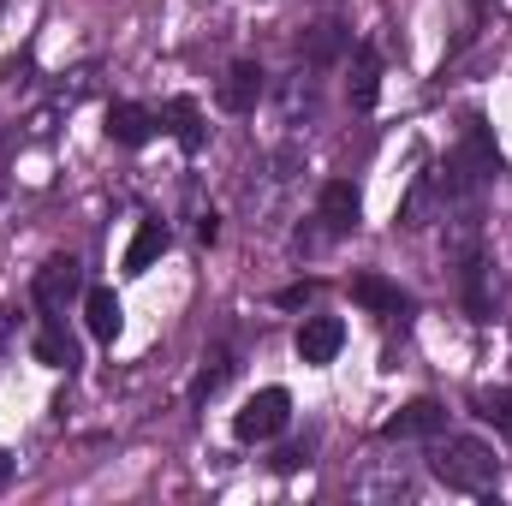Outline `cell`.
<instances>
[{
    "mask_svg": "<svg viewBox=\"0 0 512 506\" xmlns=\"http://www.w3.org/2000/svg\"><path fill=\"white\" fill-rule=\"evenodd\" d=\"M340 346H346V328H340L334 316H310V322L298 328V358H304V364H334Z\"/></svg>",
    "mask_w": 512,
    "mask_h": 506,
    "instance_id": "7",
    "label": "cell"
},
{
    "mask_svg": "<svg viewBox=\"0 0 512 506\" xmlns=\"http://www.w3.org/2000/svg\"><path fill=\"white\" fill-rule=\"evenodd\" d=\"M6 328H12V310H0V340H6Z\"/></svg>",
    "mask_w": 512,
    "mask_h": 506,
    "instance_id": "23",
    "label": "cell"
},
{
    "mask_svg": "<svg viewBox=\"0 0 512 506\" xmlns=\"http://www.w3.org/2000/svg\"><path fill=\"white\" fill-rule=\"evenodd\" d=\"M441 423H447V411L435 399H411V405H399L382 423V435L387 441H417V435H441Z\"/></svg>",
    "mask_w": 512,
    "mask_h": 506,
    "instance_id": "5",
    "label": "cell"
},
{
    "mask_svg": "<svg viewBox=\"0 0 512 506\" xmlns=\"http://www.w3.org/2000/svg\"><path fill=\"white\" fill-rule=\"evenodd\" d=\"M346 42H352V36H346L340 24H316L310 42H304V60H310V66H334V60L346 54Z\"/></svg>",
    "mask_w": 512,
    "mask_h": 506,
    "instance_id": "16",
    "label": "cell"
},
{
    "mask_svg": "<svg viewBox=\"0 0 512 506\" xmlns=\"http://www.w3.org/2000/svg\"><path fill=\"white\" fill-rule=\"evenodd\" d=\"M108 137H114V143H126V149H137V143H149V137H155V114H149V108H137V102H114V108H108Z\"/></svg>",
    "mask_w": 512,
    "mask_h": 506,
    "instance_id": "9",
    "label": "cell"
},
{
    "mask_svg": "<svg viewBox=\"0 0 512 506\" xmlns=\"http://www.w3.org/2000/svg\"><path fill=\"white\" fill-rule=\"evenodd\" d=\"M471 405H477V417H483V423H495V429L512 441V393H489V387H483Z\"/></svg>",
    "mask_w": 512,
    "mask_h": 506,
    "instance_id": "17",
    "label": "cell"
},
{
    "mask_svg": "<svg viewBox=\"0 0 512 506\" xmlns=\"http://www.w3.org/2000/svg\"><path fill=\"white\" fill-rule=\"evenodd\" d=\"M429 471H435L453 495H489V489H495V477H501V459H495L483 441L453 435V441H441V447H435Z\"/></svg>",
    "mask_w": 512,
    "mask_h": 506,
    "instance_id": "1",
    "label": "cell"
},
{
    "mask_svg": "<svg viewBox=\"0 0 512 506\" xmlns=\"http://www.w3.org/2000/svg\"><path fill=\"white\" fill-rule=\"evenodd\" d=\"M84 322H90V334H96V340H114V334H120L126 310H120L114 286H90V292H84Z\"/></svg>",
    "mask_w": 512,
    "mask_h": 506,
    "instance_id": "10",
    "label": "cell"
},
{
    "mask_svg": "<svg viewBox=\"0 0 512 506\" xmlns=\"http://www.w3.org/2000/svg\"><path fill=\"white\" fill-rule=\"evenodd\" d=\"M167 120H173V137H179V149H185V155H197V149H203V120H197V102H191V96H173Z\"/></svg>",
    "mask_w": 512,
    "mask_h": 506,
    "instance_id": "15",
    "label": "cell"
},
{
    "mask_svg": "<svg viewBox=\"0 0 512 506\" xmlns=\"http://www.w3.org/2000/svg\"><path fill=\"white\" fill-rule=\"evenodd\" d=\"M286 417H292V393H286V387H262V393H251V399L239 405L233 435H239V441H274V435L286 429Z\"/></svg>",
    "mask_w": 512,
    "mask_h": 506,
    "instance_id": "2",
    "label": "cell"
},
{
    "mask_svg": "<svg viewBox=\"0 0 512 506\" xmlns=\"http://www.w3.org/2000/svg\"><path fill=\"white\" fill-rule=\"evenodd\" d=\"M352 298H358L364 310H387V316L405 310V292H399L393 280H382V274H358V280H352Z\"/></svg>",
    "mask_w": 512,
    "mask_h": 506,
    "instance_id": "13",
    "label": "cell"
},
{
    "mask_svg": "<svg viewBox=\"0 0 512 506\" xmlns=\"http://www.w3.org/2000/svg\"><path fill=\"white\" fill-rule=\"evenodd\" d=\"M304 465V453L298 447H286V453H274V471H298Z\"/></svg>",
    "mask_w": 512,
    "mask_h": 506,
    "instance_id": "21",
    "label": "cell"
},
{
    "mask_svg": "<svg viewBox=\"0 0 512 506\" xmlns=\"http://www.w3.org/2000/svg\"><path fill=\"white\" fill-rule=\"evenodd\" d=\"M495 173H501V149H495V137H489L483 120H471L459 155H453V191H477V185L495 179Z\"/></svg>",
    "mask_w": 512,
    "mask_h": 506,
    "instance_id": "3",
    "label": "cell"
},
{
    "mask_svg": "<svg viewBox=\"0 0 512 506\" xmlns=\"http://www.w3.org/2000/svg\"><path fill=\"white\" fill-rule=\"evenodd\" d=\"M221 381H227V358H221V364H215V370H203V376L191 381V399H197V405H203V399H209V393H215V387H221Z\"/></svg>",
    "mask_w": 512,
    "mask_h": 506,
    "instance_id": "19",
    "label": "cell"
},
{
    "mask_svg": "<svg viewBox=\"0 0 512 506\" xmlns=\"http://www.w3.org/2000/svg\"><path fill=\"white\" fill-rule=\"evenodd\" d=\"M36 358H42L48 370H72V364H78V346L66 340V328H60V316H48V322L36 328Z\"/></svg>",
    "mask_w": 512,
    "mask_h": 506,
    "instance_id": "12",
    "label": "cell"
},
{
    "mask_svg": "<svg viewBox=\"0 0 512 506\" xmlns=\"http://www.w3.org/2000/svg\"><path fill=\"white\" fill-rule=\"evenodd\" d=\"M352 108H376V96H382V54L370 48V42H358L352 48Z\"/></svg>",
    "mask_w": 512,
    "mask_h": 506,
    "instance_id": "8",
    "label": "cell"
},
{
    "mask_svg": "<svg viewBox=\"0 0 512 506\" xmlns=\"http://www.w3.org/2000/svg\"><path fill=\"white\" fill-rule=\"evenodd\" d=\"M215 102L227 114H251L256 102H262V66L256 60H233L227 78H221V90H215Z\"/></svg>",
    "mask_w": 512,
    "mask_h": 506,
    "instance_id": "6",
    "label": "cell"
},
{
    "mask_svg": "<svg viewBox=\"0 0 512 506\" xmlns=\"http://www.w3.org/2000/svg\"><path fill=\"white\" fill-rule=\"evenodd\" d=\"M78 292H84V274H78L72 256H48V262L36 268V304H42L48 316H60L66 298H78Z\"/></svg>",
    "mask_w": 512,
    "mask_h": 506,
    "instance_id": "4",
    "label": "cell"
},
{
    "mask_svg": "<svg viewBox=\"0 0 512 506\" xmlns=\"http://www.w3.org/2000/svg\"><path fill=\"white\" fill-rule=\"evenodd\" d=\"M358 191L346 185V179H334V185H322V221H328V233H352L358 227Z\"/></svg>",
    "mask_w": 512,
    "mask_h": 506,
    "instance_id": "11",
    "label": "cell"
},
{
    "mask_svg": "<svg viewBox=\"0 0 512 506\" xmlns=\"http://www.w3.org/2000/svg\"><path fill=\"white\" fill-rule=\"evenodd\" d=\"M310 298H316V280H304V286H286V292H280V304H310Z\"/></svg>",
    "mask_w": 512,
    "mask_h": 506,
    "instance_id": "20",
    "label": "cell"
},
{
    "mask_svg": "<svg viewBox=\"0 0 512 506\" xmlns=\"http://www.w3.org/2000/svg\"><path fill=\"white\" fill-rule=\"evenodd\" d=\"M6 477H12V453H0V483H6Z\"/></svg>",
    "mask_w": 512,
    "mask_h": 506,
    "instance_id": "22",
    "label": "cell"
},
{
    "mask_svg": "<svg viewBox=\"0 0 512 506\" xmlns=\"http://www.w3.org/2000/svg\"><path fill=\"white\" fill-rule=\"evenodd\" d=\"M465 304H471V316H489V292H483V262L477 256L465 268Z\"/></svg>",
    "mask_w": 512,
    "mask_h": 506,
    "instance_id": "18",
    "label": "cell"
},
{
    "mask_svg": "<svg viewBox=\"0 0 512 506\" xmlns=\"http://www.w3.org/2000/svg\"><path fill=\"white\" fill-rule=\"evenodd\" d=\"M161 251H167V227H161V221H143V227L131 233V245H126V274H143Z\"/></svg>",
    "mask_w": 512,
    "mask_h": 506,
    "instance_id": "14",
    "label": "cell"
}]
</instances>
